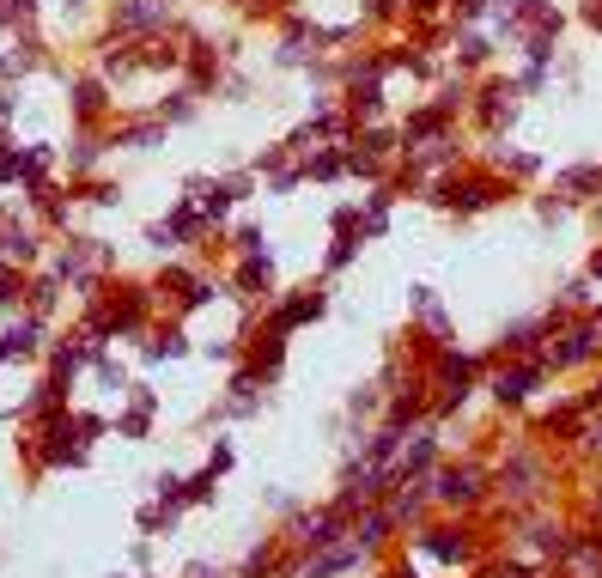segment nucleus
<instances>
[{"mask_svg":"<svg viewBox=\"0 0 602 578\" xmlns=\"http://www.w3.org/2000/svg\"><path fill=\"white\" fill-rule=\"evenodd\" d=\"M329 311V286L323 280H305V286H286V293H274L262 311H256V323H268V329H280V335H298L305 323H317Z\"/></svg>","mask_w":602,"mask_h":578,"instance_id":"nucleus-1","label":"nucleus"},{"mask_svg":"<svg viewBox=\"0 0 602 578\" xmlns=\"http://www.w3.org/2000/svg\"><path fill=\"white\" fill-rule=\"evenodd\" d=\"M232 463H238L232 439H213V445H207V469H219V475H232Z\"/></svg>","mask_w":602,"mask_h":578,"instance_id":"nucleus-2","label":"nucleus"}]
</instances>
